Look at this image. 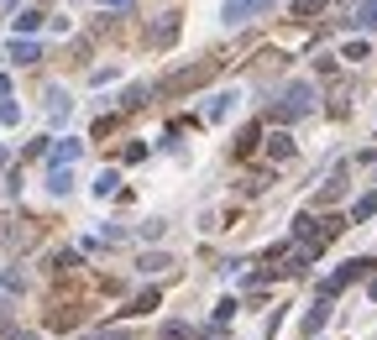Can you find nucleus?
Returning a JSON list of instances; mask_svg holds the SVG:
<instances>
[{
	"instance_id": "5",
	"label": "nucleus",
	"mask_w": 377,
	"mask_h": 340,
	"mask_svg": "<svg viewBox=\"0 0 377 340\" xmlns=\"http://www.w3.org/2000/svg\"><path fill=\"white\" fill-rule=\"evenodd\" d=\"M69 115H74V100H69V89H63V84H52V89H47V120H52V126H63Z\"/></svg>"
},
{
	"instance_id": "9",
	"label": "nucleus",
	"mask_w": 377,
	"mask_h": 340,
	"mask_svg": "<svg viewBox=\"0 0 377 340\" xmlns=\"http://www.w3.org/2000/svg\"><path fill=\"white\" fill-rule=\"evenodd\" d=\"M37 58H43L37 37H16V42H11V63H37Z\"/></svg>"
},
{
	"instance_id": "11",
	"label": "nucleus",
	"mask_w": 377,
	"mask_h": 340,
	"mask_svg": "<svg viewBox=\"0 0 377 340\" xmlns=\"http://www.w3.org/2000/svg\"><path fill=\"white\" fill-rule=\"evenodd\" d=\"M173 37H179V16H163L152 26V47H173Z\"/></svg>"
},
{
	"instance_id": "12",
	"label": "nucleus",
	"mask_w": 377,
	"mask_h": 340,
	"mask_svg": "<svg viewBox=\"0 0 377 340\" xmlns=\"http://www.w3.org/2000/svg\"><path fill=\"white\" fill-rule=\"evenodd\" d=\"M341 58H346V63H367V58H372V47L361 42V37H351V42H341Z\"/></svg>"
},
{
	"instance_id": "19",
	"label": "nucleus",
	"mask_w": 377,
	"mask_h": 340,
	"mask_svg": "<svg viewBox=\"0 0 377 340\" xmlns=\"http://www.w3.org/2000/svg\"><path fill=\"white\" fill-rule=\"evenodd\" d=\"M367 215H377V194H367V199H356V210H351V220H367Z\"/></svg>"
},
{
	"instance_id": "28",
	"label": "nucleus",
	"mask_w": 377,
	"mask_h": 340,
	"mask_svg": "<svg viewBox=\"0 0 377 340\" xmlns=\"http://www.w3.org/2000/svg\"><path fill=\"white\" fill-rule=\"evenodd\" d=\"M0 157H6V152H0Z\"/></svg>"
},
{
	"instance_id": "13",
	"label": "nucleus",
	"mask_w": 377,
	"mask_h": 340,
	"mask_svg": "<svg viewBox=\"0 0 377 340\" xmlns=\"http://www.w3.org/2000/svg\"><path fill=\"white\" fill-rule=\"evenodd\" d=\"M116 188H120V173H116V168H105L100 178H94V194H100V199H111Z\"/></svg>"
},
{
	"instance_id": "20",
	"label": "nucleus",
	"mask_w": 377,
	"mask_h": 340,
	"mask_svg": "<svg viewBox=\"0 0 377 340\" xmlns=\"http://www.w3.org/2000/svg\"><path fill=\"white\" fill-rule=\"evenodd\" d=\"M137 267H142V272H163V267H173V262H168V256H163V251H157V256H142V262H137Z\"/></svg>"
},
{
	"instance_id": "10",
	"label": "nucleus",
	"mask_w": 377,
	"mask_h": 340,
	"mask_svg": "<svg viewBox=\"0 0 377 340\" xmlns=\"http://www.w3.org/2000/svg\"><path fill=\"white\" fill-rule=\"evenodd\" d=\"M267 157H273V162H288V157H293V136H288V131H273V136H267Z\"/></svg>"
},
{
	"instance_id": "24",
	"label": "nucleus",
	"mask_w": 377,
	"mask_h": 340,
	"mask_svg": "<svg viewBox=\"0 0 377 340\" xmlns=\"http://www.w3.org/2000/svg\"><path fill=\"white\" fill-rule=\"evenodd\" d=\"M6 94H11V79H6V74H0V100H6Z\"/></svg>"
},
{
	"instance_id": "17",
	"label": "nucleus",
	"mask_w": 377,
	"mask_h": 340,
	"mask_svg": "<svg viewBox=\"0 0 377 340\" xmlns=\"http://www.w3.org/2000/svg\"><path fill=\"white\" fill-rule=\"evenodd\" d=\"M320 11H325V0H293V16H320Z\"/></svg>"
},
{
	"instance_id": "18",
	"label": "nucleus",
	"mask_w": 377,
	"mask_h": 340,
	"mask_svg": "<svg viewBox=\"0 0 377 340\" xmlns=\"http://www.w3.org/2000/svg\"><path fill=\"white\" fill-rule=\"evenodd\" d=\"M16 120H21V105H11V100H0V131H6V126H16Z\"/></svg>"
},
{
	"instance_id": "2",
	"label": "nucleus",
	"mask_w": 377,
	"mask_h": 340,
	"mask_svg": "<svg viewBox=\"0 0 377 340\" xmlns=\"http://www.w3.org/2000/svg\"><path fill=\"white\" fill-rule=\"evenodd\" d=\"M377 262H372V256H351V262H341V267H335L330 272V278L325 283H320V293H325V298H335V293H341V288H351V283L356 278H367V272H372Z\"/></svg>"
},
{
	"instance_id": "1",
	"label": "nucleus",
	"mask_w": 377,
	"mask_h": 340,
	"mask_svg": "<svg viewBox=\"0 0 377 340\" xmlns=\"http://www.w3.org/2000/svg\"><path fill=\"white\" fill-rule=\"evenodd\" d=\"M315 110V84H304V79H293V84H283L278 94V120H299Z\"/></svg>"
},
{
	"instance_id": "22",
	"label": "nucleus",
	"mask_w": 377,
	"mask_h": 340,
	"mask_svg": "<svg viewBox=\"0 0 377 340\" xmlns=\"http://www.w3.org/2000/svg\"><path fill=\"white\" fill-rule=\"evenodd\" d=\"M152 304H157V293H142V298H137V304H131V309H126V314H147V309H152Z\"/></svg>"
},
{
	"instance_id": "15",
	"label": "nucleus",
	"mask_w": 377,
	"mask_h": 340,
	"mask_svg": "<svg viewBox=\"0 0 377 340\" xmlns=\"http://www.w3.org/2000/svg\"><path fill=\"white\" fill-rule=\"evenodd\" d=\"M47 188H52V194H69V188H74V173H69V168H52V173H47Z\"/></svg>"
},
{
	"instance_id": "26",
	"label": "nucleus",
	"mask_w": 377,
	"mask_h": 340,
	"mask_svg": "<svg viewBox=\"0 0 377 340\" xmlns=\"http://www.w3.org/2000/svg\"><path fill=\"white\" fill-rule=\"evenodd\" d=\"M11 6H16V0H0V11H11Z\"/></svg>"
},
{
	"instance_id": "6",
	"label": "nucleus",
	"mask_w": 377,
	"mask_h": 340,
	"mask_svg": "<svg viewBox=\"0 0 377 340\" xmlns=\"http://www.w3.org/2000/svg\"><path fill=\"white\" fill-rule=\"evenodd\" d=\"M236 100H241L236 89H220V94H210V100H205V115H210V120H225V115L236 110Z\"/></svg>"
},
{
	"instance_id": "21",
	"label": "nucleus",
	"mask_w": 377,
	"mask_h": 340,
	"mask_svg": "<svg viewBox=\"0 0 377 340\" xmlns=\"http://www.w3.org/2000/svg\"><path fill=\"white\" fill-rule=\"evenodd\" d=\"M157 340H188V324H163V335Z\"/></svg>"
},
{
	"instance_id": "23",
	"label": "nucleus",
	"mask_w": 377,
	"mask_h": 340,
	"mask_svg": "<svg viewBox=\"0 0 377 340\" xmlns=\"http://www.w3.org/2000/svg\"><path fill=\"white\" fill-rule=\"evenodd\" d=\"M100 6H105V11H126L131 0H100Z\"/></svg>"
},
{
	"instance_id": "14",
	"label": "nucleus",
	"mask_w": 377,
	"mask_h": 340,
	"mask_svg": "<svg viewBox=\"0 0 377 340\" xmlns=\"http://www.w3.org/2000/svg\"><path fill=\"white\" fill-rule=\"evenodd\" d=\"M37 26H43V11H21L16 16V37H37Z\"/></svg>"
},
{
	"instance_id": "29",
	"label": "nucleus",
	"mask_w": 377,
	"mask_h": 340,
	"mask_svg": "<svg viewBox=\"0 0 377 340\" xmlns=\"http://www.w3.org/2000/svg\"><path fill=\"white\" fill-rule=\"evenodd\" d=\"M111 340H116V335H111Z\"/></svg>"
},
{
	"instance_id": "8",
	"label": "nucleus",
	"mask_w": 377,
	"mask_h": 340,
	"mask_svg": "<svg viewBox=\"0 0 377 340\" xmlns=\"http://www.w3.org/2000/svg\"><path fill=\"white\" fill-rule=\"evenodd\" d=\"M325 319H330V298H325V293H315V304H309V314H304V335H315Z\"/></svg>"
},
{
	"instance_id": "25",
	"label": "nucleus",
	"mask_w": 377,
	"mask_h": 340,
	"mask_svg": "<svg viewBox=\"0 0 377 340\" xmlns=\"http://www.w3.org/2000/svg\"><path fill=\"white\" fill-rule=\"evenodd\" d=\"M79 340H111V335H79Z\"/></svg>"
},
{
	"instance_id": "3",
	"label": "nucleus",
	"mask_w": 377,
	"mask_h": 340,
	"mask_svg": "<svg viewBox=\"0 0 377 340\" xmlns=\"http://www.w3.org/2000/svg\"><path fill=\"white\" fill-rule=\"evenodd\" d=\"M210 74H215V58H210V63H194V68H179V74H168V79H163V94H188V89L205 84Z\"/></svg>"
},
{
	"instance_id": "4",
	"label": "nucleus",
	"mask_w": 377,
	"mask_h": 340,
	"mask_svg": "<svg viewBox=\"0 0 377 340\" xmlns=\"http://www.w3.org/2000/svg\"><path fill=\"white\" fill-rule=\"evenodd\" d=\"M262 11H273V0H225V6H220V21H225V26H241V21L262 16Z\"/></svg>"
},
{
	"instance_id": "27",
	"label": "nucleus",
	"mask_w": 377,
	"mask_h": 340,
	"mask_svg": "<svg viewBox=\"0 0 377 340\" xmlns=\"http://www.w3.org/2000/svg\"><path fill=\"white\" fill-rule=\"evenodd\" d=\"M372 298H377V283H372Z\"/></svg>"
},
{
	"instance_id": "7",
	"label": "nucleus",
	"mask_w": 377,
	"mask_h": 340,
	"mask_svg": "<svg viewBox=\"0 0 377 340\" xmlns=\"http://www.w3.org/2000/svg\"><path fill=\"white\" fill-rule=\"evenodd\" d=\"M47 157H52V168H74V162L84 157V142H79V136H74V142H58Z\"/></svg>"
},
{
	"instance_id": "16",
	"label": "nucleus",
	"mask_w": 377,
	"mask_h": 340,
	"mask_svg": "<svg viewBox=\"0 0 377 340\" xmlns=\"http://www.w3.org/2000/svg\"><path fill=\"white\" fill-rule=\"evenodd\" d=\"M351 26H361V32H372V26H377V0H367V6L356 11V16H351Z\"/></svg>"
}]
</instances>
